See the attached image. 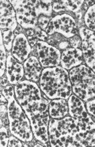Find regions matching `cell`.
<instances>
[{
	"label": "cell",
	"mask_w": 95,
	"mask_h": 147,
	"mask_svg": "<svg viewBox=\"0 0 95 147\" xmlns=\"http://www.w3.org/2000/svg\"><path fill=\"white\" fill-rule=\"evenodd\" d=\"M15 98L30 120L34 138L45 146H51L48 133L51 102L35 82L23 80L14 86Z\"/></svg>",
	"instance_id": "cell-1"
},
{
	"label": "cell",
	"mask_w": 95,
	"mask_h": 147,
	"mask_svg": "<svg viewBox=\"0 0 95 147\" xmlns=\"http://www.w3.org/2000/svg\"><path fill=\"white\" fill-rule=\"evenodd\" d=\"M38 85L48 98L68 100L72 94L69 73L61 66L44 68Z\"/></svg>",
	"instance_id": "cell-2"
},
{
	"label": "cell",
	"mask_w": 95,
	"mask_h": 147,
	"mask_svg": "<svg viewBox=\"0 0 95 147\" xmlns=\"http://www.w3.org/2000/svg\"><path fill=\"white\" fill-rule=\"evenodd\" d=\"M48 133L51 146L84 147L80 138L78 121L71 116L50 119Z\"/></svg>",
	"instance_id": "cell-3"
},
{
	"label": "cell",
	"mask_w": 95,
	"mask_h": 147,
	"mask_svg": "<svg viewBox=\"0 0 95 147\" xmlns=\"http://www.w3.org/2000/svg\"><path fill=\"white\" fill-rule=\"evenodd\" d=\"M69 114L78 121L79 135L84 146H95V122L88 113L84 101L75 94L67 100Z\"/></svg>",
	"instance_id": "cell-4"
},
{
	"label": "cell",
	"mask_w": 95,
	"mask_h": 147,
	"mask_svg": "<svg viewBox=\"0 0 95 147\" xmlns=\"http://www.w3.org/2000/svg\"><path fill=\"white\" fill-rule=\"evenodd\" d=\"M9 129L11 134L22 142H30L34 139L30 120L26 115L15 96L7 100Z\"/></svg>",
	"instance_id": "cell-5"
},
{
	"label": "cell",
	"mask_w": 95,
	"mask_h": 147,
	"mask_svg": "<svg viewBox=\"0 0 95 147\" xmlns=\"http://www.w3.org/2000/svg\"><path fill=\"white\" fill-rule=\"evenodd\" d=\"M69 73L74 94L84 102L95 98V73L90 67L82 64Z\"/></svg>",
	"instance_id": "cell-6"
},
{
	"label": "cell",
	"mask_w": 95,
	"mask_h": 147,
	"mask_svg": "<svg viewBox=\"0 0 95 147\" xmlns=\"http://www.w3.org/2000/svg\"><path fill=\"white\" fill-rule=\"evenodd\" d=\"M46 32L49 36L59 33L70 39L79 34V28L78 22L72 15L62 13L52 17Z\"/></svg>",
	"instance_id": "cell-7"
},
{
	"label": "cell",
	"mask_w": 95,
	"mask_h": 147,
	"mask_svg": "<svg viewBox=\"0 0 95 147\" xmlns=\"http://www.w3.org/2000/svg\"><path fill=\"white\" fill-rule=\"evenodd\" d=\"M16 13L18 24L24 29H34L37 25L39 17L35 9V1L10 0Z\"/></svg>",
	"instance_id": "cell-8"
},
{
	"label": "cell",
	"mask_w": 95,
	"mask_h": 147,
	"mask_svg": "<svg viewBox=\"0 0 95 147\" xmlns=\"http://www.w3.org/2000/svg\"><path fill=\"white\" fill-rule=\"evenodd\" d=\"M31 55L38 58L43 68L60 65L62 52L46 42L38 41L32 48Z\"/></svg>",
	"instance_id": "cell-9"
},
{
	"label": "cell",
	"mask_w": 95,
	"mask_h": 147,
	"mask_svg": "<svg viewBox=\"0 0 95 147\" xmlns=\"http://www.w3.org/2000/svg\"><path fill=\"white\" fill-rule=\"evenodd\" d=\"M79 34L84 63L95 73V32L82 26L79 28Z\"/></svg>",
	"instance_id": "cell-10"
},
{
	"label": "cell",
	"mask_w": 95,
	"mask_h": 147,
	"mask_svg": "<svg viewBox=\"0 0 95 147\" xmlns=\"http://www.w3.org/2000/svg\"><path fill=\"white\" fill-rule=\"evenodd\" d=\"M0 2L1 31H12L14 32L19 25L16 18L15 11L10 1L1 0Z\"/></svg>",
	"instance_id": "cell-11"
},
{
	"label": "cell",
	"mask_w": 95,
	"mask_h": 147,
	"mask_svg": "<svg viewBox=\"0 0 95 147\" xmlns=\"http://www.w3.org/2000/svg\"><path fill=\"white\" fill-rule=\"evenodd\" d=\"M5 75L10 84L14 86L21 82L25 76L23 65L13 56L10 52H7Z\"/></svg>",
	"instance_id": "cell-12"
},
{
	"label": "cell",
	"mask_w": 95,
	"mask_h": 147,
	"mask_svg": "<svg viewBox=\"0 0 95 147\" xmlns=\"http://www.w3.org/2000/svg\"><path fill=\"white\" fill-rule=\"evenodd\" d=\"M32 47L27 38L23 33L17 35L15 38L11 54L20 63H23L30 56Z\"/></svg>",
	"instance_id": "cell-13"
},
{
	"label": "cell",
	"mask_w": 95,
	"mask_h": 147,
	"mask_svg": "<svg viewBox=\"0 0 95 147\" xmlns=\"http://www.w3.org/2000/svg\"><path fill=\"white\" fill-rule=\"evenodd\" d=\"M84 63L81 49L68 48L62 52L60 66L67 70H70Z\"/></svg>",
	"instance_id": "cell-14"
},
{
	"label": "cell",
	"mask_w": 95,
	"mask_h": 147,
	"mask_svg": "<svg viewBox=\"0 0 95 147\" xmlns=\"http://www.w3.org/2000/svg\"><path fill=\"white\" fill-rule=\"evenodd\" d=\"M23 65L25 80L38 83L43 70L38 58L35 55H31L27 59L23 62Z\"/></svg>",
	"instance_id": "cell-15"
},
{
	"label": "cell",
	"mask_w": 95,
	"mask_h": 147,
	"mask_svg": "<svg viewBox=\"0 0 95 147\" xmlns=\"http://www.w3.org/2000/svg\"><path fill=\"white\" fill-rule=\"evenodd\" d=\"M84 3V0L81 1H53V10L55 13H58L62 11L73 16L78 13L81 9L82 6Z\"/></svg>",
	"instance_id": "cell-16"
},
{
	"label": "cell",
	"mask_w": 95,
	"mask_h": 147,
	"mask_svg": "<svg viewBox=\"0 0 95 147\" xmlns=\"http://www.w3.org/2000/svg\"><path fill=\"white\" fill-rule=\"evenodd\" d=\"M49 113L52 119H60L69 114V105L64 99H53L50 102Z\"/></svg>",
	"instance_id": "cell-17"
},
{
	"label": "cell",
	"mask_w": 95,
	"mask_h": 147,
	"mask_svg": "<svg viewBox=\"0 0 95 147\" xmlns=\"http://www.w3.org/2000/svg\"><path fill=\"white\" fill-rule=\"evenodd\" d=\"M22 33L27 38L32 48L36 45L38 41L40 40L43 41V42H47L49 36V35L46 33L45 31H43L37 26L34 29H23Z\"/></svg>",
	"instance_id": "cell-18"
},
{
	"label": "cell",
	"mask_w": 95,
	"mask_h": 147,
	"mask_svg": "<svg viewBox=\"0 0 95 147\" xmlns=\"http://www.w3.org/2000/svg\"><path fill=\"white\" fill-rule=\"evenodd\" d=\"M53 1H35V9L37 16L52 17Z\"/></svg>",
	"instance_id": "cell-19"
},
{
	"label": "cell",
	"mask_w": 95,
	"mask_h": 147,
	"mask_svg": "<svg viewBox=\"0 0 95 147\" xmlns=\"http://www.w3.org/2000/svg\"><path fill=\"white\" fill-rule=\"evenodd\" d=\"M85 27L95 32V4L89 7L84 16Z\"/></svg>",
	"instance_id": "cell-20"
},
{
	"label": "cell",
	"mask_w": 95,
	"mask_h": 147,
	"mask_svg": "<svg viewBox=\"0 0 95 147\" xmlns=\"http://www.w3.org/2000/svg\"><path fill=\"white\" fill-rule=\"evenodd\" d=\"M8 101L5 97L1 93V105H0V112H1V123L0 126H5L9 128V119L8 114Z\"/></svg>",
	"instance_id": "cell-21"
},
{
	"label": "cell",
	"mask_w": 95,
	"mask_h": 147,
	"mask_svg": "<svg viewBox=\"0 0 95 147\" xmlns=\"http://www.w3.org/2000/svg\"><path fill=\"white\" fill-rule=\"evenodd\" d=\"M1 34L3 36L4 45L7 52L11 51L13 41L15 38L14 32L12 31H1Z\"/></svg>",
	"instance_id": "cell-22"
},
{
	"label": "cell",
	"mask_w": 95,
	"mask_h": 147,
	"mask_svg": "<svg viewBox=\"0 0 95 147\" xmlns=\"http://www.w3.org/2000/svg\"><path fill=\"white\" fill-rule=\"evenodd\" d=\"M0 52H1V77L5 74L6 64L7 60V51L6 49L3 40V36L1 34V46H0Z\"/></svg>",
	"instance_id": "cell-23"
},
{
	"label": "cell",
	"mask_w": 95,
	"mask_h": 147,
	"mask_svg": "<svg viewBox=\"0 0 95 147\" xmlns=\"http://www.w3.org/2000/svg\"><path fill=\"white\" fill-rule=\"evenodd\" d=\"M67 39L68 38L62 36L60 34L55 33L52 35H50L46 42L48 43H49L50 45H51L53 47H55L56 49H58L59 45H60V44L62 42H64V41Z\"/></svg>",
	"instance_id": "cell-24"
},
{
	"label": "cell",
	"mask_w": 95,
	"mask_h": 147,
	"mask_svg": "<svg viewBox=\"0 0 95 147\" xmlns=\"http://www.w3.org/2000/svg\"><path fill=\"white\" fill-rule=\"evenodd\" d=\"M0 133H1V147L8 146L9 138L10 135V129L5 127V126H0Z\"/></svg>",
	"instance_id": "cell-25"
},
{
	"label": "cell",
	"mask_w": 95,
	"mask_h": 147,
	"mask_svg": "<svg viewBox=\"0 0 95 147\" xmlns=\"http://www.w3.org/2000/svg\"><path fill=\"white\" fill-rule=\"evenodd\" d=\"M1 93L7 100L15 96L14 88L11 84L8 85L7 87H1Z\"/></svg>",
	"instance_id": "cell-26"
},
{
	"label": "cell",
	"mask_w": 95,
	"mask_h": 147,
	"mask_svg": "<svg viewBox=\"0 0 95 147\" xmlns=\"http://www.w3.org/2000/svg\"><path fill=\"white\" fill-rule=\"evenodd\" d=\"M52 18V17H48L44 16H40L39 17V18H38L37 26L38 27H39L41 29H43V31H46Z\"/></svg>",
	"instance_id": "cell-27"
},
{
	"label": "cell",
	"mask_w": 95,
	"mask_h": 147,
	"mask_svg": "<svg viewBox=\"0 0 95 147\" xmlns=\"http://www.w3.org/2000/svg\"><path fill=\"white\" fill-rule=\"evenodd\" d=\"M86 102V103L85 105L88 112L95 122V98L89 100Z\"/></svg>",
	"instance_id": "cell-28"
},
{
	"label": "cell",
	"mask_w": 95,
	"mask_h": 147,
	"mask_svg": "<svg viewBox=\"0 0 95 147\" xmlns=\"http://www.w3.org/2000/svg\"><path fill=\"white\" fill-rule=\"evenodd\" d=\"M70 47L75 49H80L82 46V40L79 34H76L69 40Z\"/></svg>",
	"instance_id": "cell-29"
},
{
	"label": "cell",
	"mask_w": 95,
	"mask_h": 147,
	"mask_svg": "<svg viewBox=\"0 0 95 147\" xmlns=\"http://www.w3.org/2000/svg\"><path fill=\"white\" fill-rule=\"evenodd\" d=\"M8 146H23L22 142L19 138L15 137L13 135L11 134L9 138Z\"/></svg>",
	"instance_id": "cell-30"
},
{
	"label": "cell",
	"mask_w": 95,
	"mask_h": 147,
	"mask_svg": "<svg viewBox=\"0 0 95 147\" xmlns=\"http://www.w3.org/2000/svg\"><path fill=\"white\" fill-rule=\"evenodd\" d=\"M10 82H9L7 76L5 74L3 76L1 77V87H7L8 85H10Z\"/></svg>",
	"instance_id": "cell-31"
},
{
	"label": "cell",
	"mask_w": 95,
	"mask_h": 147,
	"mask_svg": "<svg viewBox=\"0 0 95 147\" xmlns=\"http://www.w3.org/2000/svg\"><path fill=\"white\" fill-rule=\"evenodd\" d=\"M22 30H23V28H22V26H20L19 24L18 25L17 28H16V29L14 31V34H15V36H17V35L19 34L20 33H22Z\"/></svg>",
	"instance_id": "cell-32"
},
{
	"label": "cell",
	"mask_w": 95,
	"mask_h": 147,
	"mask_svg": "<svg viewBox=\"0 0 95 147\" xmlns=\"http://www.w3.org/2000/svg\"><path fill=\"white\" fill-rule=\"evenodd\" d=\"M84 3L87 5L88 7H90L91 6H93V5L95 4V1H91V0H88V1H84Z\"/></svg>",
	"instance_id": "cell-33"
}]
</instances>
